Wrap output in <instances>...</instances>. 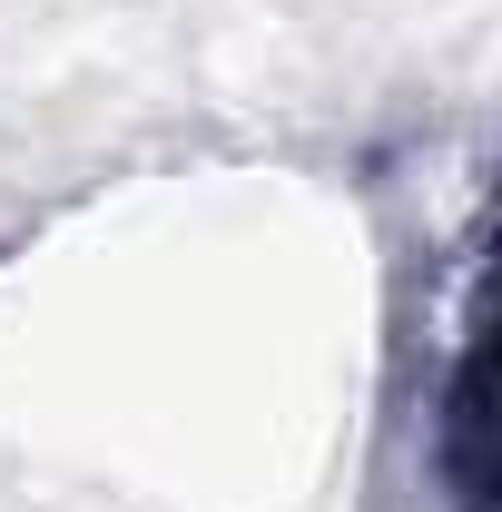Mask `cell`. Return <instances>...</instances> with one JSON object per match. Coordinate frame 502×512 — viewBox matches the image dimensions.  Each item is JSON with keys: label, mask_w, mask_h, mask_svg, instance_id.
<instances>
[{"label": "cell", "mask_w": 502, "mask_h": 512, "mask_svg": "<svg viewBox=\"0 0 502 512\" xmlns=\"http://www.w3.org/2000/svg\"><path fill=\"white\" fill-rule=\"evenodd\" d=\"M443 463H453V503L483 512L493 503V473H483V355H463L453 404H443Z\"/></svg>", "instance_id": "obj_1"}]
</instances>
